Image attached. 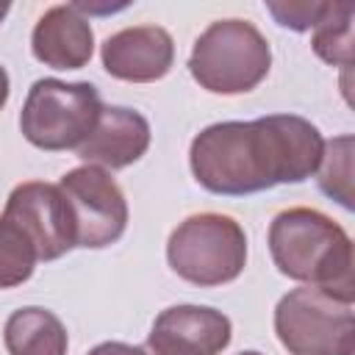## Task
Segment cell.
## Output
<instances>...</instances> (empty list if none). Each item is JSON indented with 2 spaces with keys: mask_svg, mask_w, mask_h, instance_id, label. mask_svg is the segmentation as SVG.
I'll list each match as a JSON object with an SVG mask.
<instances>
[{
  "mask_svg": "<svg viewBox=\"0 0 355 355\" xmlns=\"http://www.w3.org/2000/svg\"><path fill=\"white\" fill-rule=\"evenodd\" d=\"M269 252L286 277L352 302V241L330 216L313 208L280 211L269 225Z\"/></svg>",
  "mask_w": 355,
  "mask_h": 355,
  "instance_id": "7a4b0ae2",
  "label": "cell"
},
{
  "mask_svg": "<svg viewBox=\"0 0 355 355\" xmlns=\"http://www.w3.org/2000/svg\"><path fill=\"white\" fill-rule=\"evenodd\" d=\"M272 67V50L261 31L247 19L211 22L194 42L189 72L214 94L252 92Z\"/></svg>",
  "mask_w": 355,
  "mask_h": 355,
  "instance_id": "3957f363",
  "label": "cell"
},
{
  "mask_svg": "<svg viewBox=\"0 0 355 355\" xmlns=\"http://www.w3.org/2000/svg\"><path fill=\"white\" fill-rule=\"evenodd\" d=\"M6 100H8V75H6V69L0 67V108L6 105Z\"/></svg>",
  "mask_w": 355,
  "mask_h": 355,
  "instance_id": "d6986e66",
  "label": "cell"
},
{
  "mask_svg": "<svg viewBox=\"0 0 355 355\" xmlns=\"http://www.w3.org/2000/svg\"><path fill=\"white\" fill-rule=\"evenodd\" d=\"M100 111L103 103L97 86L42 78L25 97L19 130L39 150H78L94 130Z\"/></svg>",
  "mask_w": 355,
  "mask_h": 355,
  "instance_id": "277c9868",
  "label": "cell"
},
{
  "mask_svg": "<svg viewBox=\"0 0 355 355\" xmlns=\"http://www.w3.org/2000/svg\"><path fill=\"white\" fill-rule=\"evenodd\" d=\"M241 355H261V352H255V349H250V352H241Z\"/></svg>",
  "mask_w": 355,
  "mask_h": 355,
  "instance_id": "44dd1931",
  "label": "cell"
},
{
  "mask_svg": "<svg viewBox=\"0 0 355 355\" xmlns=\"http://www.w3.org/2000/svg\"><path fill=\"white\" fill-rule=\"evenodd\" d=\"M230 319L205 305H175L158 313L147 355H219L230 344Z\"/></svg>",
  "mask_w": 355,
  "mask_h": 355,
  "instance_id": "9c48e42d",
  "label": "cell"
},
{
  "mask_svg": "<svg viewBox=\"0 0 355 355\" xmlns=\"http://www.w3.org/2000/svg\"><path fill=\"white\" fill-rule=\"evenodd\" d=\"M269 14L291 31H311L324 8V3H269Z\"/></svg>",
  "mask_w": 355,
  "mask_h": 355,
  "instance_id": "e0dca14e",
  "label": "cell"
},
{
  "mask_svg": "<svg viewBox=\"0 0 355 355\" xmlns=\"http://www.w3.org/2000/svg\"><path fill=\"white\" fill-rule=\"evenodd\" d=\"M39 255L31 239L6 216H0V288H14L33 275Z\"/></svg>",
  "mask_w": 355,
  "mask_h": 355,
  "instance_id": "2e32d148",
  "label": "cell"
},
{
  "mask_svg": "<svg viewBox=\"0 0 355 355\" xmlns=\"http://www.w3.org/2000/svg\"><path fill=\"white\" fill-rule=\"evenodd\" d=\"M86 355H147V352H144V347H130L122 341H105V344H97L94 349H89Z\"/></svg>",
  "mask_w": 355,
  "mask_h": 355,
  "instance_id": "ac0fdd59",
  "label": "cell"
},
{
  "mask_svg": "<svg viewBox=\"0 0 355 355\" xmlns=\"http://www.w3.org/2000/svg\"><path fill=\"white\" fill-rule=\"evenodd\" d=\"M319 189L352 208V136H338L324 144L319 161Z\"/></svg>",
  "mask_w": 355,
  "mask_h": 355,
  "instance_id": "9a60e30c",
  "label": "cell"
},
{
  "mask_svg": "<svg viewBox=\"0 0 355 355\" xmlns=\"http://www.w3.org/2000/svg\"><path fill=\"white\" fill-rule=\"evenodd\" d=\"M352 3H324L313 25V50L322 61L349 69L352 67Z\"/></svg>",
  "mask_w": 355,
  "mask_h": 355,
  "instance_id": "5bb4252c",
  "label": "cell"
},
{
  "mask_svg": "<svg viewBox=\"0 0 355 355\" xmlns=\"http://www.w3.org/2000/svg\"><path fill=\"white\" fill-rule=\"evenodd\" d=\"M175 61L172 36L158 25L125 28L105 39L103 67L108 75L130 83H150L169 72Z\"/></svg>",
  "mask_w": 355,
  "mask_h": 355,
  "instance_id": "30bf717a",
  "label": "cell"
},
{
  "mask_svg": "<svg viewBox=\"0 0 355 355\" xmlns=\"http://www.w3.org/2000/svg\"><path fill=\"white\" fill-rule=\"evenodd\" d=\"M166 261L178 277L194 286H222L241 275L247 263V236L230 216L197 214L172 230Z\"/></svg>",
  "mask_w": 355,
  "mask_h": 355,
  "instance_id": "5b68a950",
  "label": "cell"
},
{
  "mask_svg": "<svg viewBox=\"0 0 355 355\" xmlns=\"http://www.w3.org/2000/svg\"><path fill=\"white\" fill-rule=\"evenodd\" d=\"M275 333L288 355H352V302H341L316 286L294 288L275 308Z\"/></svg>",
  "mask_w": 355,
  "mask_h": 355,
  "instance_id": "8992f818",
  "label": "cell"
},
{
  "mask_svg": "<svg viewBox=\"0 0 355 355\" xmlns=\"http://www.w3.org/2000/svg\"><path fill=\"white\" fill-rule=\"evenodd\" d=\"M3 216L11 219L31 239L39 261H55L72 247H78L72 208L64 191L53 183H19L8 194Z\"/></svg>",
  "mask_w": 355,
  "mask_h": 355,
  "instance_id": "ba28073f",
  "label": "cell"
},
{
  "mask_svg": "<svg viewBox=\"0 0 355 355\" xmlns=\"http://www.w3.org/2000/svg\"><path fill=\"white\" fill-rule=\"evenodd\" d=\"M150 147V122L122 105H108L100 111V119L89 139L78 147V158L86 164H100L108 169H122L139 161Z\"/></svg>",
  "mask_w": 355,
  "mask_h": 355,
  "instance_id": "8fae6325",
  "label": "cell"
},
{
  "mask_svg": "<svg viewBox=\"0 0 355 355\" xmlns=\"http://www.w3.org/2000/svg\"><path fill=\"white\" fill-rule=\"evenodd\" d=\"M58 189L64 191L72 208L78 247L100 250L114 244L125 233L128 202L122 189L114 183V178L105 169L92 164L78 166L61 178Z\"/></svg>",
  "mask_w": 355,
  "mask_h": 355,
  "instance_id": "52a82bcc",
  "label": "cell"
},
{
  "mask_svg": "<svg viewBox=\"0 0 355 355\" xmlns=\"http://www.w3.org/2000/svg\"><path fill=\"white\" fill-rule=\"evenodd\" d=\"M33 55L53 69H80L94 50V33L78 6H53L44 11L31 36Z\"/></svg>",
  "mask_w": 355,
  "mask_h": 355,
  "instance_id": "7c38bea8",
  "label": "cell"
},
{
  "mask_svg": "<svg viewBox=\"0 0 355 355\" xmlns=\"http://www.w3.org/2000/svg\"><path fill=\"white\" fill-rule=\"evenodd\" d=\"M8 355H67V327L61 319L39 305L19 308L3 327Z\"/></svg>",
  "mask_w": 355,
  "mask_h": 355,
  "instance_id": "4fadbf2b",
  "label": "cell"
},
{
  "mask_svg": "<svg viewBox=\"0 0 355 355\" xmlns=\"http://www.w3.org/2000/svg\"><path fill=\"white\" fill-rule=\"evenodd\" d=\"M322 133L297 114L252 122H216L194 136L189 161L197 183L214 194L241 197L280 183H302L319 169Z\"/></svg>",
  "mask_w": 355,
  "mask_h": 355,
  "instance_id": "6da1fadb",
  "label": "cell"
},
{
  "mask_svg": "<svg viewBox=\"0 0 355 355\" xmlns=\"http://www.w3.org/2000/svg\"><path fill=\"white\" fill-rule=\"evenodd\" d=\"M8 8H11V6H8V3H0V22H3V17H6V14H8Z\"/></svg>",
  "mask_w": 355,
  "mask_h": 355,
  "instance_id": "ffe728a7",
  "label": "cell"
}]
</instances>
